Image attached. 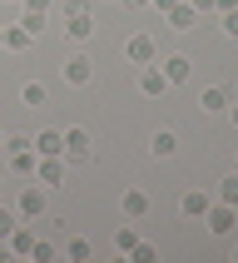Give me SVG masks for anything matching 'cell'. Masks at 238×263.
I'll return each instance as SVG.
<instances>
[{
    "mask_svg": "<svg viewBox=\"0 0 238 263\" xmlns=\"http://www.w3.org/2000/svg\"><path fill=\"white\" fill-rule=\"evenodd\" d=\"M60 159L70 164V169H85L89 159H94V139H89V129H65V149H60Z\"/></svg>",
    "mask_w": 238,
    "mask_h": 263,
    "instance_id": "6da1fadb",
    "label": "cell"
},
{
    "mask_svg": "<svg viewBox=\"0 0 238 263\" xmlns=\"http://www.w3.org/2000/svg\"><path fill=\"white\" fill-rule=\"evenodd\" d=\"M199 223H208V234H213V238H228V234L238 229V209H233V204H219V199H213V204H208V214H204Z\"/></svg>",
    "mask_w": 238,
    "mask_h": 263,
    "instance_id": "7a4b0ae2",
    "label": "cell"
},
{
    "mask_svg": "<svg viewBox=\"0 0 238 263\" xmlns=\"http://www.w3.org/2000/svg\"><path fill=\"white\" fill-rule=\"evenodd\" d=\"M60 74H65V85H70V89H85L89 80H94V60H89L85 50H74V55L60 65Z\"/></svg>",
    "mask_w": 238,
    "mask_h": 263,
    "instance_id": "3957f363",
    "label": "cell"
},
{
    "mask_svg": "<svg viewBox=\"0 0 238 263\" xmlns=\"http://www.w3.org/2000/svg\"><path fill=\"white\" fill-rule=\"evenodd\" d=\"M124 60H129V65H154V60H159V40L144 35V30L129 35V40H124Z\"/></svg>",
    "mask_w": 238,
    "mask_h": 263,
    "instance_id": "277c9868",
    "label": "cell"
},
{
    "mask_svg": "<svg viewBox=\"0 0 238 263\" xmlns=\"http://www.w3.org/2000/svg\"><path fill=\"white\" fill-rule=\"evenodd\" d=\"M45 194H50V189H40V184L30 179L25 189H20V199H15V214H20L25 223H35V219L45 214Z\"/></svg>",
    "mask_w": 238,
    "mask_h": 263,
    "instance_id": "5b68a950",
    "label": "cell"
},
{
    "mask_svg": "<svg viewBox=\"0 0 238 263\" xmlns=\"http://www.w3.org/2000/svg\"><path fill=\"white\" fill-rule=\"evenodd\" d=\"M65 174H70V164L60 159V154H45V159L35 164V184H40V189H60Z\"/></svg>",
    "mask_w": 238,
    "mask_h": 263,
    "instance_id": "8992f818",
    "label": "cell"
},
{
    "mask_svg": "<svg viewBox=\"0 0 238 263\" xmlns=\"http://www.w3.org/2000/svg\"><path fill=\"white\" fill-rule=\"evenodd\" d=\"M149 209H154V199H149V189H134V184H129V189L119 194V214H124V219H134V223H139V219L149 214Z\"/></svg>",
    "mask_w": 238,
    "mask_h": 263,
    "instance_id": "52a82bcc",
    "label": "cell"
},
{
    "mask_svg": "<svg viewBox=\"0 0 238 263\" xmlns=\"http://www.w3.org/2000/svg\"><path fill=\"white\" fill-rule=\"evenodd\" d=\"M139 95H144V100H159V95H169V80H164L159 60H154V65H139Z\"/></svg>",
    "mask_w": 238,
    "mask_h": 263,
    "instance_id": "ba28073f",
    "label": "cell"
},
{
    "mask_svg": "<svg viewBox=\"0 0 238 263\" xmlns=\"http://www.w3.org/2000/svg\"><path fill=\"white\" fill-rule=\"evenodd\" d=\"M164 20H169V30H179V35H189V30H199V20H204V15L193 10L189 0H179V5H174L169 15H164Z\"/></svg>",
    "mask_w": 238,
    "mask_h": 263,
    "instance_id": "9c48e42d",
    "label": "cell"
},
{
    "mask_svg": "<svg viewBox=\"0 0 238 263\" xmlns=\"http://www.w3.org/2000/svg\"><path fill=\"white\" fill-rule=\"evenodd\" d=\"M208 204H213V194H208V189H184V199H179V214H184V219H204Z\"/></svg>",
    "mask_w": 238,
    "mask_h": 263,
    "instance_id": "30bf717a",
    "label": "cell"
},
{
    "mask_svg": "<svg viewBox=\"0 0 238 263\" xmlns=\"http://www.w3.org/2000/svg\"><path fill=\"white\" fill-rule=\"evenodd\" d=\"M5 164H10V174H20V179H35V164H40V154L35 149H5Z\"/></svg>",
    "mask_w": 238,
    "mask_h": 263,
    "instance_id": "8fae6325",
    "label": "cell"
},
{
    "mask_svg": "<svg viewBox=\"0 0 238 263\" xmlns=\"http://www.w3.org/2000/svg\"><path fill=\"white\" fill-rule=\"evenodd\" d=\"M228 100H233V89H228V85H208L204 95H199V109H204V115H223Z\"/></svg>",
    "mask_w": 238,
    "mask_h": 263,
    "instance_id": "7c38bea8",
    "label": "cell"
},
{
    "mask_svg": "<svg viewBox=\"0 0 238 263\" xmlns=\"http://www.w3.org/2000/svg\"><path fill=\"white\" fill-rule=\"evenodd\" d=\"M5 249H10L15 258H30V249H35V229H30V223L20 219V223H15V234L5 238Z\"/></svg>",
    "mask_w": 238,
    "mask_h": 263,
    "instance_id": "4fadbf2b",
    "label": "cell"
},
{
    "mask_svg": "<svg viewBox=\"0 0 238 263\" xmlns=\"http://www.w3.org/2000/svg\"><path fill=\"white\" fill-rule=\"evenodd\" d=\"M65 35H70L74 45H80V40H89V35H94V10H80V15H65Z\"/></svg>",
    "mask_w": 238,
    "mask_h": 263,
    "instance_id": "5bb4252c",
    "label": "cell"
},
{
    "mask_svg": "<svg viewBox=\"0 0 238 263\" xmlns=\"http://www.w3.org/2000/svg\"><path fill=\"white\" fill-rule=\"evenodd\" d=\"M30 149H35V154H60V149H65V129H40V134H30Z\"/></svg>",
    "mask_w": 238,
    "mask_h": 263,
    "instance_id": "9a60e30c",
    "label": "cell"
},
{
    "mask_svg": "<svg viewBox=\"0 0 238 263\" xmlns=\"http://www.w3.org/2000/svg\"><path fill=\"white\" fill-rule=\"evenodd\" d=\"M159 70H164V80H169V85H184V80L193 74V60H189V55H169Z\"/></svg>",
    "mask_w": 238,
    "mask_h": 263,
    "instance_id": "2e32d148",
    "label": "cell"
},
{
    "mask_svg": "<svg viewBox=\"0 0 238 263\" xmlns=\"http://www.w3.org/2000/svg\"><path fill=\"white\" fill-rule=\"evenodd\" d=\"M149 154H154V159H174V154H179V134H174V129H154Z\"/></svg>",
    "mask_w": 238,
    "mask_h": 263,
    "instance_id": "e0dca14e",
    "label": "cell"
},
{
    "mask_svg": "<svg viewBox=\"0 0 238 263\" xmlns=\"http://www.w3.org/2000/svg\"><path fill=\"white\" fill-rule=\"evenodd\" d=\"M20 104H25V109H45V104H50V89H45L40 80H25V85H20Z\"/></svg>",
    "mask_w": 238,
    "mask_h": 263,
    "instance_id": "ac0fdd59",
    "label": "cell"
},
{
    "mask_svg": "<svg viewBox=\"0 0 238 263\" xmlns=\"http://www.w3.org/2000/svg\"><path fill=\"white\" fill-rule=\"evenodd\" d=\"M134 243H139V229H134V219H124V223L114 229V253H119V258H129Z\"/></svg>",
    "mask_w": 238,
    "mask_h": 263,
    "instance_id": "d6986e66",
    "label": "cell"
},
{
    "mask_svg": "<svg viewBox=\"0 0 238 263\" xmlns=\"http://www.w3.org/2000/svg\"><path fill=\"white\" fill-rule=\"evenodd\" d=\"M65 258L70 263H89L94 258V243H89V238H70V243H65Z\"/></svg>",
    "mask_w": 238,
    "mask_h": 263,
    "instance_id": "ffe728a7",
    "label": "cell"
},
{
    "mask_svg": "<svg viewBox=\"0 0 238 263\" xmlns=\"http://www.w3.org/2000/svg\"><path fill=\"white\" fill-rule=\"evenodd\" d=\"M30 45H35V40H30L20 25H5V50H10V55H20V50H30Z\"/></svg>",
    "mask_w": 238,
    "mask_h": 263,
    "instance_id": "44dd1931",
    "label": "cell"
},
{
    "mask_svg": "<svg viewBox=\"0 0 238 263\" xmlns=\"http://www.w3.org/2000/svg\"><path fill=\"white\" fill-rule=\"evenodd\" d=\"M213 199H219V204H233L238 209V169L228 179H219V194H213Z\"/></svg>",
    "mask_w": 238,
    "mask_h": 263,
    "instance_id": "7402d4cb",
    "label": "cell"
},
{
    "mask_svg": "<svg viewBox=\"0 0 238 263\" xmlns=\"http://www.w3.org/2000/svg\"><path fill=\"white\" fill-rule=\"evenodd\" d=\"M15 25L25 30L30 40H40V35H45V15H35V10H25V15H20V20H15Z\"/></svg>",
    "mask_w": 238,
    "mask_h": 263,
    "instance_id": "603a6c76",
    "label": "cell"
},
{
    "mask_svg": "<svg viewBox=\"0 0 238 263\" xmlns=\"http://www.w3.org/2000/svg\"><path fill=\"white\" fill-rule=\"evenodd\" d=\"M60 258V249L55 243H40V238H35V249H30V263H55Z\"/></svg>",
    "mask_w": 238,
    "mask_h": 263,
    "instance_id": "cb8c5ba5",
    "label": "cell"
},
{
    "mask_svg": "<svg viewBox=\"0 0 238 263\" xmlns=\"http://www.w3.org/2000/svg\"><path fill=\"white\" fill-rule=\"evenodd\" d=\"M15 223H20V214H15V209H5V204H0V243H5V238L15 234Z\"/></svg>",
    "mask_w": 238,
    "mask_h": 263,
    "instance_id": "d4e9b609",
    "label": "cell"
},
{
    "mask_svg": "<svg viewBox=\"0 0 238 263\" xmlns=\"http://www.w3.org/2000/svg\"><path fill=\"white\" fill-rule=\"evenodd\" d=\"M134 263H154L159 258V249H154V243H144V238H139V243H134V253H129Z\"/></svg>",
    "mask_w": 238,
    "mask_h": 263,
    "instance_id": "484cf974",
    "label": "cell"
},
{
    "mask_svg": "<svg viewBox=\"0 0 238 263\" xmlns=\"http://www.w3.org/2000/svg\"><path fill=\"white\" fill-rule=\"evenodd\" d=\"M223 35H233V40H238V10H223Z\"/></svg>",
    "mask_w": 238,
    "mask_h": 263,
    "instance_id": "4316f807",
    "label": "cell"
},
{
    "mask_svg": "<svg viewBox=\"0 0 238 263\" xmlns=\"http://www.w3.org/2000/svg\"><path fill=\"white\" fill-rule=\"evenodd\" d=\"M20 5H25V10H35V15H50V5H55V0H20Z\"/></svg>",
    "mask_w": 238,
    "mask_h": 263,
    "instance_id": "83f0119b",
    "label": "cell"
},
{
    "mask_svg": "<svg viewBox=\"0 0 238 263\" xmlns=\"http://www.w3.org/2000/svg\"><path fill=\"white\" fill-rule=\"evenodd\" d=\"M60 10H65V15H80V10H89V5H85V0H65Z\"/></svg>",
    "mask_w": 238,
    "mask_h": 263,
    "instance_id": "f1b7e54d",
    "label": "cell"
},
{
    "mask_svg": "<svg viewBox=\"0 0 238 263\" xmlns=\"http://www.w3.org/2000/svg\"><path fill=\"white\" fill-rule=\"evenodd\" d=\"M223 115L233 119V129H238V95H233V100H228V109H223Z\"/></svg>",
    "mask_w": 238,
    "mask_h": 263,
    "instance_id": "f546056e",
    "label": "cell"
},
{
    "mask_svg": "<svg viewBox=\"0 0 238 263\" xmlns=\"http://www.w3.org/2000/svg\"><path fill=\"white\" fill-rule=\"evenodd\" d=\"M213 10H219V15L223 10H238V0H213Z\"/></svg>",
    "mask_w": 238,
    "mask_h": 263,
    "instance_id": "4dcf8cb0",
    "label": "cell"
},
{
    "mask_svg": "<svg viewBox=\"0 0 238 263\" xmlns=\"http://www.w3.org/2000/svg\"><path fill=\"white\" fill-rule=\"evenodd\" d=\"M174 5H179V0H154V10H159V15H169Z\"/></svg>",
    "mask_w": 238,
    "mask_h": 263,
    "instance_id": "1f68e13d",
    "label": "cell"
},
{
    "mask_svg": "<svg viewBox=\"0 0 238 263\" xmlns=\"http://www.w3.org/2000/svg\"><path fill=\"white\" fill-rule=\"evenodd\" d=\"M189 5H193L199 15H208V10H213V0H189Z\"/></svg>",
    "mask_w": 238,
    "mask_h": 263,
    "instance_id": "d6a6232c",
    "label": "cell"
},
{
    "mask_svg": "<svg viewBox=\"0 0 238 263\" xmlns=\"http://www.w3.org/2000/svg\"><path fill=\"white\" fill-rule=\"evenodd\" d=\"M124 5H154V0H124Z\"/></svg>",
    "mask_w": 238,
    "mask_h": 263,
    "instance_id": "836d02e7",
    "label": "cell"
},
{
    "mask_svg": "<svg viewBox=\"0 0 238 263\" xmlns=\"http://www.w3.org/2000/svg\"><path fill=\"white\" fill-rule=\"evenodd\" d=\"M0 50H5V25H0Z\"/></svg>",
    "mask_w": 238,
    "mask_h": 263,
    "instance_id": "e575fe53",
    "label": "cell"
},
{
    "mask_svg": "<svg viewBox=\"0 0 238 263\" xmlns=\"http://www.w3.org/2000/svg\"><path fill=\"white\" fill-rule=\"evenodd\" d=\"M0 154H5V134H0Z\"/></svg>",
    "mask_w": 238,
    "mask_h": 263,
    "instance_id": "d590c367",
    "label": "cell"
},
{
    "mask_svg": "<svg viewBox=\"0 0 238 263\" xmlns=\"http://www.w3.org/2000/svg\"><path fill=\"white\" fill-rule=\"evenodd\" d=\"M0 5H20V0H0Z\"/></svg>",
    "mask_w": 238,
    "mask_h": 263,
    "instance_id": "8d00e7d4",
    "label": "cell"
},
{
    "mask_svg": "<svg viewBox=\"0 0 238 263\" xmlns=\"http://www.w3.org/2000/svg\"><path fill=\"white\" fill-rule=\"evenodd\" d=\"M233 263H238V243H233Z\"/></svg>",
    "mask_w": 238,
    "mask_h": 263,
    "instance_id": "74e56055",
    "label": "cell"
},
{
    "mask_svg": "<svg viewBox=\"0 0 238 263\" xmlns=\"http://www.w3.org/2000/svg\"><path fill=\"white\" fill-rule=\"evenodd\" d=\"M233 159H238V144H233Z\"/></svg>",
    "mask_w": 238,
    "mask_h": 263,
    "instance_id": "f35d334b",
    "label": "cell"
},
{
    "mask_svg": "<svg viewBox=\"0 0 238 263\" xmlns=\"http://www.w3.org/2000/svg\"><path fill=\"white\" fill-rule=\"evenodd\" d=\"M119 5H124V0H119Z\"/></svg>",
    "mask_w": 238,
    "mask_h": 263,
    "instance_id": "ab89813d",
    "label": "cell"
}]
</instances>
